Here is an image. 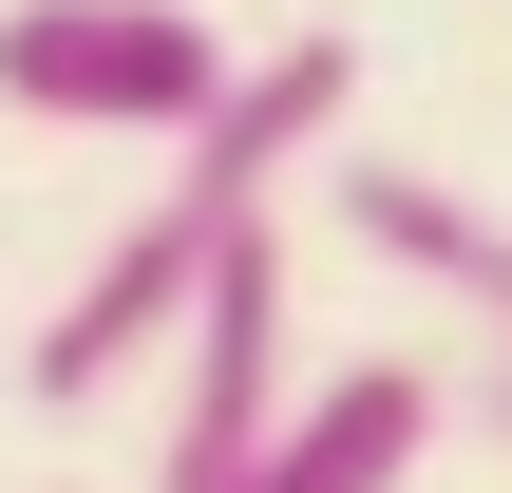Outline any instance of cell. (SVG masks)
I'll return each mask as SVG.
<instances>
[{"label": "cell", "mask_w": 512, "mask_h": 493, "mask_svg": "<svg viewBox=\"0 0 512 493\" xmlns=\"http://www.w3.org/2000/svg\"><path fill=\"white\" fill-rule=\"evenodd\" d=\"M228 38L190 19V0H19L0 19V114H38V133H209L228 114Z\"/></svg>", "instance_id": "cell-1"}, {"label": "cell", "mask_w": 512, "mask_h": 493, "mask_svg": "<svg viewBox=\"0 0 512 493\" xmlns=\"http://www.w3.org/2000/svg\"><path fill=\"white\" fill-rule=\"evenodd\" d=\"M247 247V209H209V190H152L114 247H95V285L38 323V399H114L152 342H190V304H209V266Z\"/></svg>", "instance_id": "cell-2"}, {"label": "cell", "mask_w": 512, "mask_h": 493, "mask_svg": "<svg viewBox=\"0 0 512 493\" xmlns=\"http://www.w3.org/2000/svg\"><path fill=\"white\" fill-rule=\"evenodd\" d=\"M285 418H304V399H285V247L247 228V247L209 266V304H190V399H171V475L152 493H247Z\"/></svg>", "instance_id": "cell-3"}, {"label": "cell", "mask_w": 512, "mask_h": 493, "mask_svg": "<svg viewBox=\"0 0 512 493\" xmlns=\"http://www.w3.org/2000/svg\"><path fill=\"white\" fill-rule=\"evenodd\" d=\"M342 95H361V57H342L323 19H304V38H266V57L228 76V114L171 152V190H209V209H247V228H266V171H285V152H323V133H342Z\"/></svg>", "instance_id": "cell-4"}, {"label": "cell", "mask_w": 512, "mask_h": 493, "mask_svg": "<svg viewBox=\"0 0 512 493\" xmlns=\"http://www.w3.org/2000/svg\"><path fill=\"white\" fill-rule=\"evenodd\" d=\"M342 228H361L380 266H418L456 323H494V361H512V209L437 190V171H399V152H361V171H342Z\"/></svg>", "instance_id": "cell-5"}, {"label": "cell", "mask_w": 512, "mask_h": 493, "mask_svg": "<svg viewBox=\"0 0 512 493\" xmlns=\"http://www.w3.org/2000/svg\"><path fill=\"white\" fill-rule=\"evenodd\" d=\"M418 456H437V380H418V361H342V380L266 437L247 493H399Z\"/></svg>", "instance_id": "cell-6"}, {"label": "cell", "mask_w": 512, "mask_h": 493, "mask_svg": "<svg viewBox=\"0 0 512 493\" xmlns=\"http://www.w3.org/2000/svg\"><path fill=\"white\" fill-rule=\"evenodd\" d=\"M456 418H475V437H512V361H475V399H456Z\"/></svg>", "instance_id": "cell-7"}]
</instances>
